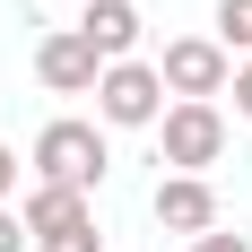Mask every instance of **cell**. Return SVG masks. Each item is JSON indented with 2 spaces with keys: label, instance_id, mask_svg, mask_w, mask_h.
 <instances>
[{
  "label": "cell",
  "instance_id": "obj_10",
  "mask_svg": "<svg viewBox=\"0 0 252 252\" xmlns=\"http://www.w3.org/2000/svg\"><path fill=\"white\" fill-rule=\"evenodd\" d=\"M35 252H104V235H96V218H78V226H52V235H35Z\"/></svg>",
  "mask_w": 252,
  "mask_h": 252
},
{
  "label": "cell",
  "instance_id": "obj_2",
  "mask_svg": "<svg viewBox=\"0 0 252 252\" xmlns=\"http://www.w3.org/2000/svg\"><path fill=\"white\" fill-rule=\"evenodd\" d=\"M157 78H165V96L174 104H218L235 78V52L218 35H174V44L157 52Z\"/></svg>",
  "mask_w": 252,
  "mask_h": 252
},
{
  "label": "cell",
  "instance_id": "obj_5",
  "mask_svg": "<svg viewBox=\"0 0 252 252\" xmlns=\"http://www.w3.org/2000/svg\"><path fill=\"white\" fill-rule=\"evenodd\" d=\"M35 78H44L52 96H96L104 61H96V44L78 26H52V35H35Z\"/></svg>",
  "mask_w": 252,
  "mask_h": 252
},
{
  "label": "cell",
  "instance_id": "obj_7",
  "mask_svg": "<svg viewBox=\"0 0 252 252\" xmlns=\"http://www.w3.org/2000/svg\"><path fill=\"white\" fill-rule=\"evenodd\" d=\"M148 209H157V226H174V235H209V226H218L209 174H165V183L148 191Z\"/></svg>",
  "mask_w": 252,
  "mask_h": 252
},
{
  "label": "cell",
  "instance_id": "obj_1",
  "mask_svg": "<svg viewBox=\"0 0 252 252\" xmlns=\"http://www.w3.org/2000/svg\"><path fill=\"white\" fill-rule=\"evenodd\" d=\"M26 165H35V183H70V191H96V183L113 174V148H104V122H87V113H52V122L35 130V148H26Z\"/></svg>",
  "mask_w": 252,
  "mask_h": 252
},
{
  "label": "cell",
  "instance_id": "obj_6",
  "mask_svg": "<svg viewBox=\"0 0 252 252\" xmlns=\"http://www.w3.org/2000/svg\"><path fill=\"white\" fill-rule=\"evenodd\" d=\"M78 35L96 44V61H139L148 18H139V0H87V9H78Z\"/></svg>",
  "mask_w": 252,
  "mask_h": 252
},
{
  "label": "cell",
  "instance_id": "obj_14",
  "mask_svg": "<svg viewBox=\"0 0 252 252\" xmlns=\"http://www.w3.org/2000/svg\"><path fill=\"white\" fill-rule=\"evenodd\" d=\"M191 252H252L244 235H226V226H209V235H191Z\"/></svg>",
  "mask_w": 252,
  "mask_h": 252
},
{
  "label": "cell",
  "instance_id": "obj_11",
  "mask_svg": "<svg viewBox=\"0 0 252 252\" xmlns=\"http://www.w3.org/2000/svg\"><path fill=\"white\" fill-rule=\"evenodd\" d=\"M18 183H26V157L0 139V200H18Z\"/></svg>",
  "mask_w": 252,
  "mask_h": 252
},
{
  "label": "cell",
  "instance_id": "obj_8",
  "mask_svg": "<svg viewBox=\"0 0 252 252\" xmlns=\"http://www.w3.org/2000/svg\"><path fill=\"white\" fill-rule=\"evenodd\" d=\"M96 191H70V183H26V200H18V218H26V235H52V226H78V218H96Z\"/></svg>",
  "mask_w": 252,
  "mask_h": 252
},
{
  "label": "cell",
  "instance_id": "obj_13",
  "mask_svg": "<svg viewBox=\"0 0 252 252\" xmlns=\"http://www.w3.org/2000/svg\"><path fill=\"white\" fill-rule=\"evenodd\" d=\"M226 96H235V113L252 122V61H235V78H226Z\"/></svg>",
  "mask_w": 252,
  "mask_h": 252
},
{
  "label": "cell",
  "instance_id": "obj_3",
  "mask_svg": "<svg viewBox=\"0 0 252 252\" xmlns=\"http://www.w3.org/2000/svg\"><path fill=\"white\" fill-rule=\"evenodd\" d=\"M96 122L104 130H157V122H165V78H157V61H104Z\"/></svg>",
  "mask_w": 252,
  "mask_h": 252
},
{
  "label": "cell",
  "instance_id": "obj_4",
  "mask_svg": "<svg viewBox=\"0 0 252 252\" xmlns=\"http://www.w3.org/2000/svg\"><path fill=\"white\" fill-rule=\"evenodd\" d=\"M157 148H165L174 174H209V165L226 157V113H218V104H165Z\"/></svg>",
  "mask_w": 252,
  "mask_h": 252
},
{
  "label": "cell",
  "instance_id": "obj_12",
  "mask_svg": "<svg viewBox=\"0 0 252 252\" xmlns=\"http://www.w3.org/2000/svg\"><path fill=\"white\" fill-rule=\"evenodd\" d=\"M26 244H35V235H26V218H18L9 200H0V252H26Z\"/></svg>",
  "mask_w": 252,
  "mask_h": 252
},
{
  "label": "cell",
  "instance_id": "obj_9",
  "mask_svg": "<svg viewBox=\"0 0 252 252\" xmlns=\"http://www.w3.org/2000/svg\"><path fill=\"white\" fill-rule=\"evenodd\" d=\"M218 44L252 61V0H218Z\"/></svg>",
  "mask_w": 252,
  "mask_h": 252
}]
</instances>
